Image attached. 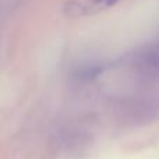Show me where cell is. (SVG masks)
<instances>
[{
  "instance_id": "cell-1",
  "label": "cell",
  "mask_w": 159,
  "mask_h": 159,
  "mask_svg": "<svg viewBox=\"0 0 159 159\" xmlns=\"http://www.w3.org/2000/svg\"><path fill=\"white\" fill-rule=\"evenodd\" d=\"M117 2L119 0H92L91 4H92V8H95V10H102V8H106L116 4Z\"/></svg>"
}]
</instances>
